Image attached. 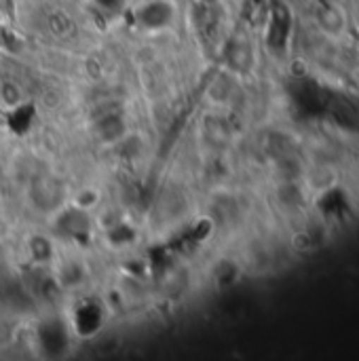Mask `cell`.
Segmentation results:
<instances>
[{
	"mask_svg": "<svg viewBox=\"0 0 359 361\" xmlns=\"http://www.w3.org/2000/svg\"><path fill=\"white\" fill-rule=\"evenodd\" d=\"M36 341H38V347H40V351L44 355L59 357V355H63L70 349L72 328H70L68 322H63L59 317H49V319L38 324Z\"/></svg>",
	"mask_w": 359,
	"mask_h": 361,
	"instance_id": "cell-1",
	"label": "cell"
},
{
	"mask_svg": "<svg viewBox=\"0 0 359 361\" xmlns=\"http://www.w3.org/2000/svg\"><path fill=\"white\" fill-rule=\"evenodd\" d=\"M53 233L61 239H68L78 245H87L91 241V218L89 212L78 207H66L57 214L53 222Z\"/></svg>",
	"mask_w": 359,
	"mask_h": 361,
	"instance_id": "cell-2",
	"label": "cell"
},
{
	"mask_svg": "<svg viewBox=\"0 0 359 361\" xmlns=\"http://www.w3.org/2000/svg\"><path fill=\"white\" fill-rule=\"evenodd\" d=\"M133 19L144 32H163L176 21V4L171 0H146L135 8Z\"/></svg>",
	"mask_w": 359,
	"mask_h": 361,
	"instance_id": "cell-3",
	"label": "cell"
},
{
	"mask_svg": "<svg viewBox=\"0 0 359 361\" xmlns=\"http://www.w3.org/2000/svg\"><path fill=\"white\" fill-rule=\"evenodd\" d=\"M104 324H106V309L97 300H83L72 309L70 328L74 336L93 338L102 332Z\"/></svg>",
	"mask_w": 359,
	"mask_h": 361,
	"instance_id": "cell-4",
	"label": "cell"
},
{
	"mask_svg": "<svg viewBox=\"0 0 359 361\" xmlns=\"http://www.w3.org/2000/svg\"><path fill=\"white\" fill-rule=\"evenodd\" d=\"M32 203L38 207V209H44V212H51L55 209L61 199H63V186L51 178V176H40L32 182Z\"/></svg>",
	"mask_w": 359,
	"mask_h": 361,
	"instance_id": "cell-5",
	"label": "cell"
},
{
	"mask_svg": "<svg viewBox=\"0 0 359 361\" xmlns=\"http://www.w3.org/2000/svg\"><path fill=\"white\" fill-rule=\"evenodd\" d=\"M93 133L102 144H118L127 135V127L121 114H104L95 121Z\"/></svg>",
	"mask_w": 359,
	"mask_h": 361,
	"instance_id": "cell-6",
	"label": "cell"
},
{
	"mask_svg": "<svg viewBox=\"0 0 359 361\" xmlns=\"http://www.w3.org/2000/svg\"><path fill=\"white\" fill-rule=\"evenodd\" d=\"M28 254L32 258V262L40 269L49 267L53 256H55V247L53 241L47 235H32L28 239Z\"/></svg>",
	"mask_w": 359,
	"mask_h": 361,
	"instance_id": "cell-7",
	"label": "cell"
},
{
	"mask_svg": "<svg viewBox=\"0 0 359 361\" xmlns=\"http://www.w3.org/2000/svg\"><path fill=\"white\" fill-rule=\"evenodd\" d=\"M55 279H57V283L61 286V290H63V288H78V286L87 279V271H85V267H83L80 262L68 260V262H63V264L59 267Z\"/></svg>",
	"mask_w": 359,
	"mask_h": 361,
	"instance_id": "cell-8",
	"label": "cell"
},
{
	"mask_svg": "<svg viewBox=\"0 0 359 361\" xmlns=\"http://www.w3.org/2000/svg\"><path fill=\"white\" fill-rule=\"evenodd\" d=\"M106 237H108V241H110L112 245L123 247V245L133 243V241L138 239V233H135V228H133L129 222L116 220L114 224H110V226L106 228Z\"/></svg>",
	"mask_w": 359,
	"mask_h": 361,
	"instance_id": "cell-9",
	"label": "cell"
},
{
	"mask_svg": "<svg viewBox=\"0 0 359 361\" xmlns=\"http://www.w3.org/2000/svg\"><path fill=\"white\" fill-rule=\"evenodd\" d=\"M47 25H49V30H51V34H55V36H61V38H66V36H72L74 32H76V25H74V21L63 13V11H53L49 17H47Z\"/></svg>",
	"mask_w": 359,
	"mask_h": 361,
	"instance_id": "cell-10",
	"label": "cell"
},
{
	"mask_svg": "<svg viewBox=\"0 0 359 361\" xmlns=\"http://www.w3.org/2000/svg\"><path fill=\"white\" fill-rule=\"evenodd\" d=\"M99 201H102L99 190H97L95 186H85V188H80V190L74 195L72 205H74V207H78V209L91 212L93 207H97V205H99Z\"/></svg>",
	"mask_w": 359,
	"mask_h": 361,
	"instance_id": "cell-11",
	"label": "cell"
},
{
	"mask_svg": "<svg viewBox=\"0 0 359 361\" xmlns=\"http://www.w3.org/2000/svg\"><path fill=\"white\" fill-rule=\"evenodd\" d=\"M0 97H2V102H4L8 108H15L17 104H21V91H19V87L13 85V82H4V85L0 87Z\"/></svg>",
	"mask_w": 359,
	"mask_h": 361,
	"instance_id": "cell-12",
	"label": "cell"
},
{
	"mask_svg": "<svg viewBox=\"0 0 359 361\" xmlns=\"http://www.w3.org/2000/svg\"><path fill=\"white\" fill-rule=\"evenodd\" d=\"M99 11H104V13H110V15H114V13H118L121 8H123V4H125V0H91Z\"/></svg>",
	"mask_w": 359,
	"mask_h": 361,
	"instance_id": "cell-13",
	"label": "cell"
},
{
	"mask_svg": "<svg viewBox=\"0 0 359 361\" xmlns=\"http://www.w3.org/2000/svg\"><path fill=\"white\" fill-rule=\"evenodd\" d=\"M220 2H222V0H199V4H205V6H212V8L218 6Z\"/></svg>",
	"mask_w": 359,
	"mask_h": 361,
	"instance_id": "cell-14",
	"label": "cell"
}]
</instances>
